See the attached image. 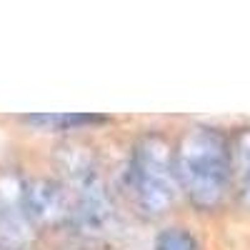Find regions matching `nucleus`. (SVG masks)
<instances>
[{
	"label": "nucleus",
	"instance_id": "f257e3e1",
	"mask_svg": "<svg viewBox=\"0 0 250 250\" xmlns=\"http://www.w3.org/2000/svg\"><path fill=\"white\" fill-rule=\"evenodd\" d=\"M175 175L180 190L195 208H218L233 188L230 140L205 125L188 128L175 145Z\"/></svg>",
	"mask_w": 250,
	"mask_h": 250
},
{
	"label": "nucleus",
	"instance_id": "f03ea898",
	"mask_svg": "<svg viewBox=\"0 0 250 250\" xmlns=\"http://www.w3.org/2000/svg\"><path fill=\"white\" fill-rule=\"evenodd\" d=\"M128 183L138 208L148 218L163 215L175 203L180 185L175 175V148L168 138L148 133L135 143L128 165Z\"/></svg>",
	"mask_w": 250,
	"mask_h": 250
},
{
	"label": "nucleus",
	"instance_id": "7ed1b4c3",
	"mask_svg": "<svg viewBox=\"0 0 250 250\" xmlns=\"http://www.w3.org/2000/svg\"><path fill=\"white\" fill-rule=\"evenodd\" d=\"M70 193V225L88 240L103 238L113 230L115 210L98 165L90 158H73L65 168Z\"/></svg>",
	"mask_w": 250,
	"mask_h": 250
},
{
	"label": "nucleus",
	"instance_id": "20e7f679",
	"mask_svg": "<svg viewBox=\"0 0 250 250\" xmlns=\"http://www.w3.org/2000/svg\"><path fill=\"white\" fill-rule=\"evenodd\" d=\"M25 183L15 170H0V245L25 250L33 243L35 225L25 208Z\"/></svg>",
	"mask_w": 250,
	"mask_h": 250
},
{
	"label": "nucleus",
	"instance_id": "39448f33",
	"mask_svg": "<svg viewBox=\"0 0 250 250\" xmlns=\"http://www.w3.org/2000/svg\"><path fill=\"white\" fill-rule=\"evenodd\" d=\"M25 208L35 228L70 223V193L55 180H28L25 183Z\"/></svg>",
	"mask_w": 250,
	"mask_h": 250
},
{
	"label": "nucleus",
	"instance_id": "423d86ee",
	"mask_svg": "<svg viewBox=\"0 0 250 250\" xmlns=\"http://www.w3.org/2000/svg\"><path fill=\"white\" fill-rule=\"evenodd\" d=\"M230 165H233V190L250 205V128L240 130L230 140Z\"/></svg>",
	"mask_w": 250,
	"mask_h": 250
},
{
	"label": "nucleus",
	"instance_id": "0eeeda50",
	"mask_svg": "<svg viewBox=\"0 0 250 250\" xmlns=\"http://www.w3.org/2000/svg\"><path fill=\"white\" fill-rule=\"evenodd\" d=\"M30 125H43L53 130H73L80 125H93V123H105L108 118L103 115H80V113H50V115H25L23 118Z\"/></svg>",
	"mask_w": 250,
	"mask_h": 250
},
{
	"label": "nucleus",
	"instance_id": "6e6552de",
	"mask_svg": "<svg viewBox=\"0 0 250 250\" xmlns=\"http://www.w3.org/2000/svg\"><path fill=\"white\" fill-rule=\"evenodd\" d=\"M155 250H200V245L195 235L188 233L185 228H168L158 235Z\"/></svg>",
	"mask_w": 250,
	"mask_h": 250
},
{
	"label": "nucleus",
	"instance_id": "1a4fd4ad",
	"mask_svg": "<svg viewBox=\"0 0 250 250\" xmlns=\"http://www.w3.org/2000/svg\"><path fill=\"white\" fill-rule=\"evenodd\" d=\"M0 250H5V248H3V245H0Z\"/></svg>",
	"mask_w": 250,
	"mask_h": 250
}]
</instances>
